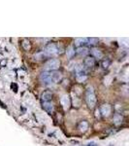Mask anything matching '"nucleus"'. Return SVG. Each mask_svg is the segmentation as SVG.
<instances>
[{
  "label": "nucleus",
  "instance_id": "obj_1",
  "mask_svg": "<svg viewBox=\"0 0 129 146\" xmlns=\"http://www.w3.org/2000/svg\"><path fill=\"white\" fill-rule=\"evenodd\" d=\"M86 101L88 103V106L90 108H93L96 104V96L93 91L92 87H88L86 92Z\"/></svg>",
  "mask_w": 129,
  "mask_h": 146
},
{
  "label": "nucleus",
  "instance_id": "obj_2",
  "mask_svg": "<svg viewBox=\"0 0 129 146\" xmlns=\"http://www.w3.org/2000/svg\"><path fill=\"white\" fill-rule=\"evenodd\" d=\"M60 66V62L57 58H51L50 60L46 62L45 69L47 71H55Z\"/></svg>",
  "mask_w": 129,
  "mask_h": 146
},
{
  "label": "nucleus",
  "instance_id": "obj_3",
  "mask_svg": "<svg viewBox=\"0 0 129 146\" xmlns=\"http://www.w3.org/2000/svg\"><path fill=\"white\" fill-rule=\"evenodd\" d=\"M45 53L49 56H53L58 53V48L55 43H49L45 47Z\"/></svg>",
  "mask_w": 129,
  "mask_h": 146
},
{
  "label": "nucleus",
  "instance_id": "obj_4",
  "mask_svg": "<svg viewBox=\"0 0 129 146\" xmlns=\"http://www.w3.org/2000/svg\"><path fill=\"white\" fill-rule=\"evenodd\" d=\"M49 73H50V78L51 83H57V82H59L62 79L61 73L56 71V70H55V71H49Z\"/></svg>",
  "mask_w": 129,
  "mask_h": 146
},
{
  "label": "nucleus",
  "instance_id": "obj_5",
  "mask_svg": "<svg viewBox=\"0 0 129 146\" xmlns=\"http://www.w3.org/2000/svg\"><path fill=\"white\" fill-rule=\"evenodd\" d=\"M112 111V108H111V105L109 104H103L101 107H100V112L103 116L107 117L110 115V113Z\"/></svg>",
  "mask_w": 129,
  "mask_h": 146
},
{
  "label": "nucleus",
  "instance_id": "obj_6",
  "mask_svg": "<svg viewBox=\"0 0 129 146\" xmlns=\"http://www.w3.org/2000/svg\"><path fill=\"white\" fill-rule=\"evenodd\" d=\"M41 98L43 102H50V100H51V98H53V94L50 91H45L42 93Z\"/></svg>",
  "mask_w": 129,
  "mask_h": 146
},
{
  "label": "nucleus",
  "instance_id": "obj_7",
  "mask_svg": "<svg viewBox=\"0 0 129 146\" xmlns=\"http://www.w3.org/2000/svg\"><path fill=\"white\" fill-rule=\"evenodd\" d=\"M84 64L86 65V67H93L95 64V60L92 56H86L84 60Z\"/></svg>",
  "mask_w": 129,
  "mask_h": 146
},
{
  "label": "nucleus",
  "instance_id": "obj_8",
  "mask_svg": "<svg viewBox=\"0 0 129 146\" xmlns=\"http://www.w3.org/2000/svg\"><path fill=\"white\" fill-rule=\"evenodd\" d=\"M40 79H41L45 84H51V81L50 78V73L48 71H44L42 73L41 76H40Z\"/></svg>",
  "mask_w": 129,
  "mask_h": 146
},
{
  "label": "nucleus",
  "instance_id": "obj_9",
  "mask_svg": "<svg viewBox=\"0 0 129 146\" xmlns=\"http://www.w3.org/2000/svg\"><path fill=\"white\" fill-rule=\"evenodd\" d=\"M43 108L49 114H51L53 112V105L51 102H43Z\"/></svg>",
  "mask_w": 129,
  "mask_h": 146
},
{
  "label": "nucleus",
  "instance_id": "obj_10",
  "mask_svg": "<svg viewBox=\"0 0 129 146\" xmlns=\"http://www.w3.org/2000/svg\"><path fill=\"white\" fill-rule=\"evenodd\" d=\"M90 53L92 54V56L96 58H102V56H103L102 52L100 50H98L97 48H92L90 50Z\"/></svg>",
  "mask_w": 129,
  "mask_h": 146
},
{
  "label": "nucleus",
  "instance_id": "obj_11",
  "mask_svg": "<svg viewBox=\"0 0 129 146\" xmlns=\"http://www.w3.org/2000/svg\"><path fill=\"white\" fill-rule=\"evenodd\" d=\"M88 43V38H78L75 40V45L77 47H83L84 44Z\"/></svg>",
  "mask_w": 129,
  "mask_h": 146
},
{
  "label": "nucleus",
  "instance_id": "obj_12",
  "mask_svg": "<svg viewBox=\"0 0 129 146\" xmlns=\"http://www.w3.org/2000/svg\"><path fill=\"white\" fill-rule=\"evenodd\" d=\"M78 129L81 131H86L88 129V123L86 121H82L80 122V124L78 125Z\"/></svg>",
  "mask_w": 129,
  "mask_h": 146
},
{
  "label": "nucleus",
  "instance_id": "obj_13",
  "mask_svg": "<svg viewBox=\"0 0 129 146\" xmlns=\"http://www.w3.org/2000/svg\"><path fill=\"white\" fill-rule=\"evenodd\" d=\"M76 52L80 56H86V54L88 53V48H86V47H79Z\"/></svg>",
  "mask_w": 129,
  "mask_h": 146
},
{
  "label": "nucleus",
  "instance_id": "obj_14",
  "mask_svg": "<svg viewBox=\"0 0 129 146\" xmlns=\"http://www.w3.org/2000/svg\"><path fill=\"white\" fill-rule=\"evenodd\" d=\"M114 124L116 125H120L121 123H122V120H123V117L121 116L120 114H116L114 116Z\"/></svg>",
  "mask_w": 129,
  "mask_h": 146
},
{
  "label": "nucleus",
  "instance_id": "obj_15",
  "mask_svg": "<svg viewBox=\"0 0 129 146\" xmlns=\"http://www.w3.org/2000/svg\"><path fill=\"white\" fill-rule=\"evenodd\" d=\"M66 55H67V56H68L69 58H72L74 56V55H75V49H74L72 46H69V47L67 48Z\"/></svg>",
  "mask_w": 129,
  "mask_h": 146
},
{
  "label": "nucleus",
  "instance_id": "obj_16",
  "mask_svg": "<svg viewBox=\"0 0 129 146\" xmlns=\"http://www.w3.org/2000/svg\"><path fill=\"white\" fill-rule=\"evenodd\" d=\"M22 46L25 51L30 50V48H31V46H30V42L28 41V40H23L22 43Z\"/></svg>",
  "mask_w": 129,
  "mask_h": 146
},
{
  "label": "nucleus",
  "instance_id": "obj_17",
  "mask_svg": "<svg viewBox=\"0 0 129 146\" xmlns=\"http://www.w3.org/2000/svg\"><path fill=\"white\" fill-rule=\"evenodd\" d=\"M97 43H98V39L91 37V38H88V43L86 44H88V45H90V46H94Z\"/></svg>",
  "mask_w": 129,
  "mask_h": 146
},
{
  "label": "nucleus",
  "instance_id": "obj_18",
  "mask_svg": "<svg viewBox=\"0 0 129 146\" xmlns=\"http://www.w3.org/2000/svg\"><path fill=\"white\" fill-rule=\"evenodd\" d=\"M110 63H111V60H109V58H106V60H104L102 62V67L103 68H107L110 66Z\"/></svg>",
  "mask_w": 129,
  "mask_h": 146
},
{
  "label": "nucleus",
  "instance_id": "obj_19",
  "mask_svg": "<svg viewBox=\"0 0 129 146\" xmlns=\"http://www.w3.org/2000/svg\"><path fill=\"white\" fill-rule=\"evenodd\" d=\"M11 89L15 92V93H17V92H18V85L16 83H12L11 84Z\"/></svg>",
  "mask_w": 129,
  "mask_h": 146
},
{
  "label": "nucleus",
  "instance_id": "obj_20",
  "mask_svg": "<svg viewBox=\"0 0 129 146\" xmlns=\"http://www.w3.org/2000/svg\"><path fill=\"white\" fill-rule=\"evenodd\" d=\"M6 63H7L6 60H1V62H0V64H1L2 66H4V65H6Z\"/></svg>",
  "mask_w": 129,
  "mask_h": 146
},
{
  "label": "nucleus",
  "instance_id": "obj_21",
  "mask_svg": "<svg viewBox=\"0 0 129 146\" xmlns=\"http://www.w3.org/2000/svg\"><path fill=\"white\" fill-rule=\"evenodd\" d=\"M88 146H97V144H95L94 142H91V143H90V144H88Z\"/></svg>",
  "mask_w": 129,
  "mask_h": 146
}]
</instances>
